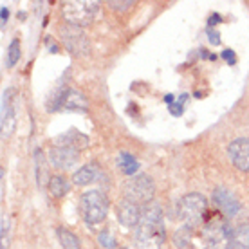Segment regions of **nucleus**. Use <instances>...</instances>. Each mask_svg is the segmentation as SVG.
Masks as SVG:
<instances>
[{
  "label": "nucleus",
  "mask_w": 249,
  "mask_h": 249,
  "mask_svg": "<svg viewBox=\"0 0 249 249\" xmlns=\"http://www.w3.org/2000/svg\"><path fill=\"white\" fill-rule=\"evenodd\" d=\"M143 210L139 208L137 202H132L128 199H123L118 202V218L124 228H136L141 220Z\"/></svg>",
  "instance_id": "nucleus-12"
},
{
  "label": "nucleus",
  "mask_w": 249,
  "mask_h": 249,
  "mask_svg": "<svg viewBox=\"0 0 249 249\" xmlns=\"http://www.w3.org/2000/svg\"><path fill=\"white\" fill-rule=\"evenodd\" d=\"M134 242L141 249H161L166 242V228L159 204H148L143 210L139 224L134 228Z\"/></svg>",
  "instance_id": "nucleus-1"
},
{
  "label": "nucleus",
  "mask_w": 249,
  "mask_h": 249,
  "mask_svg": "<svg viewBox=\"0 0 249 249\" xmlns=\"http://www.w3.org/2000/svg\"><path fill=\"white\" fill-rule=\"evenodd\" d=\"M213 202L217 206L220 212L224 213L226 217H237L238 213H240V200L237 199V195L228 190V188H215V192H213Z\"/></svg>",
  "instance_id": "nucleus-9"
},
{
  "label": "nucleus",
  "mask_w": 249,
  "mask_h": 249,
  "mask_svg": "<svg viewBox=\"0 0 249 249\" xmlns=\"http://www.w3.org/2000/svg\"><path fill=\"white\" fill-rule=\"evenodd\" d=\"M60 33H62V40L63 44H65V47L72 54H85L87 53L89 40L81 27L72 24H65L63 27H60Z\"/></svg>",
  "instance_id": "nucleus-8"
},
{
  "label": "nucleus",
  "mask_w": 249,
  "mask_h": 249,
  "mask_svg": "<svg viewBox=\"0 0 249 249\" xmlns=\"http://www.w3.org/2000/svg\"><path fill=\"white\" fill-rule=\"evenodd\" d=\"M98 240H100L101 246H103V248H107V249H114V248H116V240L110 237V233H108V231H101L100 237H98Z\"/></svg>",
  "instance_id": "nucleus-22"
},
{
  "label": "nucleus",
  "mask_w": 249,
  "mask_h": 249,
  "mask_svg": "<svg viewBox=\"0 0 249 249\" xmlns=\"http://www.w3.org/2000/svg\"><path fill=\"white\" fill-rule=\"evenodd\" d=\"M208 38H210V44H212V45L220 44V36H218L217 31H208Z\"/></svg>",
  "instance_id": "nucleus-26"
},
{
  "label": "nucleus",
  "mask_w": 249,
  "mask_h": 249,
  "mask_svg": "<svg viewBox=\"0 0 249 249\" xmlns=\"http://www.w3.org/2000/svg\"><path fill=\"white\" fill-rule=\"evenodd\" d=\"M0 17H2V25H6L7 18H9V11L6 6H2V9H0Z\"/></svg>",
  "instance_id": "nucleus-27"
},
{
  "label": "nucleus",
  "mask_w": 249,
  "mask_h": 249,
  "mask_svg": "<svg viewBox=\"0 0 249 249\" xmlns=\"http://www.w3.org/2000/svg\"><path fill=\"white\" fill-rule=\"evenodd\" d=\"M186 94H182L181 96V100H177V101H174V103H172V105L168 107L170 108V112L174 114V116H181L182 114V110H184V101H186Z\"/></svg>",
  "instance_id": "nucleus-23"
},
{
  "label": "nucleus",
  "mask_w": 249,
  "mask_h": 249,
  "mask_svg": "<svg viewBox=\"0 0 249 249\" xmlns=\"http://www.w3.org/2000/svg\"><path fill=\"white\" fill-rule=\"evenodd\" d=\"M108 6L112 7V9H118V11L119 9H123L124 11V9H128L130 6H134V2H130V0H126V2H114L112 0V2H108Z\"/></svg>",
  "instance_id": "nucleus-25"
},
{
  "label": "nucleus",
  "mask_w": 249,
  "mask_h": 249,
  "mask_svg": "<svg viewBox=\"0 0 249 249\" xmlns=\"http://www.w3.org/2000/svg\"><path fill=\"white\" fill-rule=\"evenodd\" d=\"M174 242H175V246H177L179 249H195V248H192V240H190V237H188L186 230L175 231Z\"/></svg>",
  "instance_id": "nucleus-20"
},
{
  "label": "nucleus",
  "mask_w": 249,
  "mask_h": 249,
  "mask_svg": "<svg viewBox=\"0 0 249 249\" xmlns=\"http://www.w3.org/2000/svg\"><path fill=\"white\" fill-rule=\"evenodd\" d=\"M123 249H124V248H123Z\"/></svg>",
  "instance_id": "nucleus-30"
},
{
  "label": "nucleus",
  "mask_w": 249,
  "mask_h": 249,
  "mask_svg": "<svg viewBox=\"0 0 249 249\" xmlns=\"http://www.w3.org/2000/svg\"><path fill=\"white\" fill-rule=\"evenodd\" d=\"M220 15H217V13H213L212 17H210V18H208V25H215V24H218V22H220Z\"/></svg>",
  "instance_id": "nucleus-28"
},
{
  "label": "nucleus",
  "mask_w": 249,
  "mask_h": 249,
  "mask_svg": "<svg viewBox=\"0 0 249 249\" xmlns=\"http://www.w3.org/2000/svg\"><path fill=\"white\" fill-rule=\"evenodd\" d=\"M56 235H58V240H60L63 249H81L78 235L72 233L71 230H67V228H58Z\"/></svg>",
  "instance_id": "nucleus-17"
},
{
  "label": "nucleus",
  "mask_w": 249,
  "mask_h": 249,
  "mask_svg": "<svg viewBox=\"0 0 249 249\" xmlns=\"http://www.w3.org/2000/svg\"><path fill=\"white\" fill-rule=\"evenodd\" d=\"M80 152L74 148H69V146H54L49 152V161L54 168L60 170H69L72 168L76 162H78Z\"/></svg>",
  "instance_id": "nucleus-11"
},
{
  "label": "nucleus",
  "mask_w": 249,
  "mask_h": 249,
  "mask_svg": "<svg viewBox=\"0 0 249 249\" xmlns=\"http://www.w3.org/2000/svg\"><path fill=\"white\" fill-rule=\"evenodd\" d=\"M208 213V200L200 193H186L177 202V215L184 222L186 230H195L202 224Z\"/></svg>",
  "instance_id": "nucleus-2"
},
{
  "label": "nucleus",
  "mask_w": 249,
  "mask_h": 249,
  "mask_svg": "<svg viewBox=\"0 0 249 249\" xmlns=\"http://www.w3.org/2000/svg\"><path fill=\"white\" fill-rule=\"evenodd\" d=\"M123 192L124 199L137 202V204H150V200L154 199V193H156V184L152 181V177L139 174L124 182Z\"/></svg>",
  "instance_id": "nucleus-5"
},
{
  "label": "nucleus",
  "mask_w": 249,
  "mask_h": 249,
  "mask_svg": "<svg viewBox=\"0 0 249 249\" xmlns=\"http://www.w3.org/2000/svg\"><path fill=\"white\" fill-rule=\"evenodd\" d=\"M47 186H49V192L54 199H62L71 192V182L63 175H53L49 182H47Z\"/></svg>",
  "instance_id": "nucleus-15"
},
{
  "label": "nucleus",
  "mask_w": 249,
  "mask_h": 249,
  "mask_svg": "<svg viewBox=\"0 0 249 249\" xmlns=\"http://www.w3.org/2000/svg\"><path fill=\"white\" fill-rule=\"evenodd\" d=\"M87 137L76 130H71L67 134H62L60 137H56V146H69V148H74L78 152H80V148L87 146Z\"/></svg>",
  "instance_id": "nucleus-14"
},
{
  "label": "nucleus",
  "mask_w": 249,
  "mask_h": 249,
  "mask_svg": "<svg viewBox=\"0 0 249 249\" xmlns=\"http://www.w3.org/2000/svg\"><path fill=\"white\" fill-rule=\"evenodd\" d=\"M220 56H222V60H226V62L230 63V65H235V63H237V56H235L233 49H224Z\"/></svg>",
  "instance_id": "nucleus-24"
},
{
  "label": "nucleus",
  "mask_w": 249,
  "mask_h": 249,
  "mask_svg": "<svg viewBox=\"0 0 249 249\" xmlns=\"http://www.w3.org/2000/svg\"><path fill=\"white\" fill-rule=\"evenodd\" d=\"M230 249H249V224L238 226L233 231Z\"/></svg>",
  "instance_id": "nucleus-16"
},
{
  "label": "nucleus",
  "mask_w": 249,
  "mask_h": 249,
  "mask_svg": "<svg viewBox=\"0 0 249 249\" xmlns=\"http://www.w3.org/2000/svg\"><path fill=\"white\" fill-rule=\"evenodd\" d=\"M164 101H166V103H168V107H170L172 103H174V96H172V94H168V96H164Z\"/></svg>",
  "instance_id": "nucleus-29"
},
{
  "label": "nucleus",
  "mask_w": 249,
  "mask_h": 249,
  "mask_svg": "<svg viewBox=\"0 0 249 249\" xmlns=\"http://www.w3.org/2000/svg\"><path fill=\"white\" fill-rule=\"evenodd\" d=\"M36 179H38V186H44L45 181V159L42 156V152L38 150L36 152Z\"/></svg>",
  "instance_id": "nucleus-21"
},
{
  "label": "nucleus",
  "mask_w": 249,
  "mask_h": 249,
  "mask_svg": "<svg viewBox=\"0 0 249 249\" xmlns=\"http://www.w3.org/2000/svg\"><path fill=\"white\" fill-rule=\"evenodd\" d=\"M101 175V170L96 162H89L85 166H81L74 175H72V181L76 186H87L90 182L98 181Z\"/></svg>",
  "instance_id": "nucleus-13"
},
{
  "label": "nucleus",
  "mask_w": 249,
  "mask_h": 249,
  "mask_svg": "<svg viewBox=\"0 0 249 249\" xmlns=\"http://www.w3.org/2000/svg\"><path fill=\"white\" fill-rule=\"evenodd\" d=\"M100 2H90V0H78V2H65L62 9L63 18L67 20V24L78 25H89L98 15Z\"/></svg>",
  "instance_id": "nucleus-4"
},
{
  "label": "nucleus",
  "mask_w": 249,
  "mask_h": 249,
  "mask_svg": "<svg viewBox=\"0 0 249 249\" xmlns=\"http://www.w3.org/2000/svg\"><path fill=\"white\" fill-rule=\"evenodd\" d=\"M74 110V112H85L87 110V100L81 96V92L72 90V89H62L58 92L53 94L51 101L47 103V110L54 112V110Z\"/></svg>",
  "instance_id": "nucleus-6"
},
{
  "label": "nucleus",
  "mask_w": 249,
  "mask_h": 249,
  "mask_svg": "<svg viewBox=\"0 0 249 249\" xmlns=\"http://www.w3.org/2000/svg\"><path fill=\"white\" fill-rule=\"evenodd\" d=\"M231 164L238 168L240 172L249 174V139L248 137H238L233 139L228 146Z\"/></svg>",
  "instance_id": "nucleus-10"
},
{
  "label": "nucleus",
  "mask_w": 249,
  "mask_h": 249,
  "mask_svg": "<svg viewBox=\"0 0 249 249\" xmlns=\"http://www.w3.org/2000/svg\"><path fill=\"white\" fill-rule=\"evenodd\" d=\"M118 166L121 170H123L126 175H130V177H134L137 172V168H139V162L136 161V157H132L130 154H126V152H121L118 157Z\"/></svg>",
  "instance_id": "nucleus-18"
},
{
  "label": "nucleus",
  "mask_w": 249,
  "mask_h": 249,
  "mask_svg": "<svg viewBox=\"0 0 249 249\" xmlns=\"http://www.w3.org/2000/svg\"><path fill=\"white\" fill-rule=\"evenodd\" d=\"M204 249H230L233 231L230 226L220 220H213L204 230Z\"/></svg>",
  "instance_id": "nucleus-7"
},
{
  "label": "nucleus",
  "mask_w": 249,
  "mask_h": 249,
  "mask_svg": "<svg viewBox=\"0 0 249 249\" xmlns=\"http://www.w3.org/2000/svg\"><path fill=\"white\" fill-rule=\"evenodd\" d=\"M20 56H22V51H20V40H11V44H9V47H7V65L9 67H15L17 65V62L20 60Z\"/></svg>",
  "instance_id": "nucleus-19"
},
{
  "label": "nucleus",
  "mask_w": 249,
  "mask_h": 249,
  "mask_svg": "<svg viewBox=\"0 0 249 249\" xmlns=\"http://www.w3.org/2000/svg\"><path fill=\"white\" fill-rule=\"evenodd\" d=\"M80 213L89 226L101 224L108 215V199L100 190L85 192L80 199Z\"/></svg>",
  "instance_id": "nucleus-3"
}]
</instances>
